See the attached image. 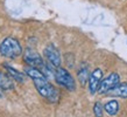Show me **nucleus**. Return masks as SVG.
Returning <instances> with one entry per match:
<instances>
[{
	"mask_svg": "<svg viewBox=\"0 0 127 117\" xmlns=\"http://www.w3.org/2000/svg\"><path fill=\"white\" fill-rule=\"evenodd\" d=\"M0 54L8 58H15L22 55V47L15 38L8 36L0 43Z\"/></svg>",
	"mask_w": 127,
	"mask_h": 117,
	"instance_id": "obj_2",
	"label": "nucleus"
},
{
	"mask_svg": "<svg viewBox=\"0 0 127 117\" xmlns=\"http://www.w3.org/2000/svg\"><path fill=\"white\" fill-rule=\"evenodd\" d=\"M25 73L32 78L36 90L39 91V94L42 97H44L51 103H55V102L58 101V97H60L58 90L48 81V77L39 68L26 67L25 68Z\"/></svg>",
	"mask_w": 127,
	"mask_h": 117,
	"instance_id": "obj_1",
	"label": "nucleus"
},
{
	"mask_svg": "<svg viewBox=\"0 0 127 117\" xmlns=\"http://www.w3.org/2000/svg\"><path fill=\"white\" fill-rule=\"evenodd\" d=\"M104 110L110 115V116H114V115H117L118 111H119V103L117 101H114V100L108 101L107 103H105Z\"/></svg>",
	"mask_w": 127,
	"mask_h": 117,
	"instance_id": "obj_11",
	"label": "nucleus"
},
{
	"mask_svg": "<svg viewBox=\"0 0 127 117\" xmlns=\"http://www.w3.org/2000/svg\"><path fill=\"white\" fill-rule=\"evenodd\" d=\"M0 87L4 90H11L14 88L12 77L9 75L2 73V71H0Z\"/></svg>",
	"mask_w": 127,
	"mask_h": 117,
	"instance_id": "obj_8",
	"label": "nucleus"
},
{
	"mask_svg": "<svg viewBox=\"0 0 127 117\" xmlns=\"http://www.w3.org/2000/svg\"><path fill=\"white\" fill-rule=\"evenodd\" d=\"M120 83V76L118 75V73H111L108 74L105 78L101 80L100 82L99 89H98V93L99 94H107L110 93L113 88H116L118 84Z\"/></svg>",
	"mask_w": 127,
	"mask_h": 117,
	"instance_id": "obj_5",
	"label": "nucleus"
},
{
	"mask_svg": "<svg viewBox=\"0 0 127 117\" xmlns=\"http://www.w3.org/2000/svg\"><path fill=\"white\" fill-rule=\"evenodd\" d=\"M112 96H119V97H124L127 98V82H124V83H119L116 88L110 91Z\"/></svg>",
	"mask_w": 127,
	"mask_h": 117,
	"instance_id": "obj_9",
	"label": "nucleus"
},
{
	"mask_svg": "<svg viewBox=\"0 0 127 117\" xmlns=\"http://www.w3.org/2000/svg\"><path fill=\"white\" fill-rule=\"evenodd\" d=\"M54 77L60 86L64 87L69 91H75V89H76V82H75L71 74L66 69L62 68V67H57L55 69Z\"/></svg>",
	"mask_w": 127,
	"mask_h": 117,
	"instance_id": "obj_3",
	"label": "nucleus"
},
{
	"mask_svg": "<svg viewBox=\"0 0 127 117\" xmlns=\"http://www.w3.org/2000/svg\"><path fill=\"white\" fill-rule=\"evenodd\" d=\"M93 114L96 117H103L104 114V107L100 104V102H96L93 105Z\"/></svg>",
	"mask_w": 127,
	"mask_h": 117,
	"instance_id": "obj_13",
	"label": "nucleus"
},
{
	"mask_svg": "<svg viewBox=\"0 0 127 117\" xmlns=\"http://www.w3.org/2000/svg\"><path fill=\"white\" fill-rule=\"evenodd\" d=\"M23 61L27 63L29 67H34V68H39L40 70L43 68V66L46 63L43 62L42 56L35 51V49H32V48H27L25 53L22 54Z\"/></svg>",
	"mask_w": 127,
	"mask_h": 117,
	"instance_id": "obj_4",
	"label": "nucleus"
},
{
	"mask_svg": "<svg viewBox=\"0 0 127 117\" xmlns=\"http://www.w3.org/2000/svg\"><path fill=\"white\" fill-rule=\"evenodd\" d=\"M2 88H1V87H0V97H2Z\"/></svg>",
	"mask_w": 127,
	"mask_h": 117,
	"instance_id": "obj_14",
	"label": "nucleus"
},
{
	"mask_svg": "<svg viewBox=\"0 0 127 117\" xmlns=\"http://www.w3.org/2000/svg\"><path fill=\"white\" fill-rule=\"evenodd\" d=\"M77 77L78 81L81 82L82 86H85V83L89 81V77H90V73H89V68L86 64H82L78 69L77 73Z\"/></svg>",
	"mask_w": 127,
	"mask_h": 117,
	"instance_id": "obj_10",
	"label": "nucleus"
},
{
	"mask_svg": "<svg viewBox=\"0 0 127 117\" xmlns=\"http://www.w3.org/2000/svg\"><path fill=\"white\" fill-rule=\"evenodd\" d=\"M101 80H103V71L99 68H96L90 74V77H89V81H88L89 90H90V93L92 94V95L98 91Z\"/></svg>",
	"mask_w": 127,
	"mask_h": 117,
	"instance_id": "obj_7",
	"label": "nucleus"
},
{
	"mask_svg": "<svg viewBox=\"0 0 127 117\" xmlns=\"http://www.w3.org/2000/svg\"><path fill=\"white\" fill-rule=\"evenodd\" d=\"M5 68L7 69L8 75H9L12 78H14L15 81H19V82H23V81H25V76H23L22 73H20V71H18L16 69L12 68V67L7 66V64H5Z\"/></svg>",
	"mask_w": 127,
	"mask_h": 117,
	"instance_id": "obj_12",
	"label": "nucleus"
},
{
	"mask_svg": "<svg viewBox=\"0 0 127 117\" xmlns=\"http://www.w3.org/2000/svg\"><path fill=\"white\" fill-rule=\"evenodd\" d=\"M43 54L46 56V58L49 61V63L51 64L53 67H60L61 66V54H60V51H58L57 48L53 45V43H50L48 46L43 49Z\"/></svg>",
	"mask_w": 127,
	"mask_h": 117,
	"instance_id": "obj_6",
	"label": "nucleus"
}]
</instances>
